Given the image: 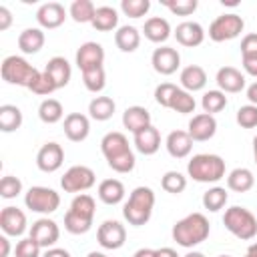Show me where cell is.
I'll list each match as a JSON object with an SVG mask.
<instances>
[{
  "label": "cell",
  "mask_w": 257,
  "mask_h": 257,
  "mask_svg": "<svg viewBox=\"0 0 257 257\" xmlns=\"http://www.w3.org/2000/svg\"><path fill=\"white\" fill-rule=\"evenodd\" d=\"M100 151L108 163V167L116 173H131L135 169V153L133 149L128 147V139L118 133V131H112V133H106L100 141Z\"/></svg>",
  "instance_id": "obj_1"
},
{
  "label": "cell",
  "mask_w": 257,
  "mask_h": 257,
  "mask_svg": "<svg viewBox=\"0 0 257 257\" xmlns=\"http://www.w3.org/2000/svg\"><path fill=\"white\" fill-rule=\"evenodd\" d=\"M209 233H211V225L203 213H191V215L179 219L171 231L177 245L187 247V249L201 245L209 237Z\"/></svg>",
  "instance_id": "obj_2"
},
{
  "label": "cell",
  "mask_w": 257,
  "mask_h": 257,
  "mask_svg": "<svg viewBox=\"0 0 257 257\" xmlns=\"http://www.w3.org/2000/svg\"><path fill=\"white\" fill-rule=\"evenodd\" d=\"M94 211H96V203L90 195H86V193L76 195L70 203V209L64 213V229L72 235L88 233L92 227Z\"/></svg>",
  "instance_id": "obj_3"
},
{
  "label": "cell",
  "mask_w": 257,
  "mask_h": 257,
  "mask_svg": "<svg viewBox=\"0 0 257 257\" xmlns=\"http://www.w3.org/2000/svg\"><path fill=\"white\" fill-rule=\"evenodd\" d=\"M153 207H155V193L151 187H137L131 191L126 203L122 205V217L128 221V225L133 227H141L145 223H149L151 215H153Z\"/></svg>",
  "instance_id": "obj_4"
},
{
  "label": "cell",
  "mask_w": 257,
  "mask_h": 257,
  "mask_svg": "<svg viewBox=\"0 0 257 257\" xmlns=\"http://www.w3.org/2000/svg\"><path fill=\"white\" fill-rule=\"evenodd\" d=\"M187 175L197 183H217L225 177V161L213 153L193 155L187 163Z\"/></svg>",
  "instance_id": "obj_5"
},
{
  "label": "cell",
  "mask_w": 257,
  "mask_h": 257,
  "mask_svg": "<svg viewBox=\"0 0 257 257\" xmlns=\"http://www.w3.org/2000/svg\"><path fill=\"white\" fill-rule=\"evenodd\" d=\"M0 74H2V80H6L8 84H16V86H24V88H30L32 82L36 80V76L40 74L38 68H34L26 58L22 56H6L0 64Z\"/></svg>",
  "instance_id": "obj_6"
},
{
  "label": "cell",
  "mask_w": 257,
  "mask_h": 257,
  "mask_svg": "<svg viewBox=\"0 0 257 257\" xmlns=\"http://www.w3.org/2000/svg\"><path fill=\"white\" fill-rule=\"evenodd\" d=\"M223 225L231 235H235L241 241H249L257 235V217L249 209L239 205H233L225 211Z\"/></svg>",
  "instance_id": "obj_7"
},
{
  "label": "cell",
  "mask_w": 257,
  "mask_h": 257,
  "mask_svg": "<svg viewBox=\"0 0 257 257\" xmlns=\"http://www.w3.org/2000/svg\"><path fill=\"white\" fill-rule=\"evenodd\" d=\"M24 205L34 211V213H42V215H50L60 207V195L50 189V187H30L24 195Z\"/></svg>",
  "instance_id": "obj_8"
},
{
  "label": "cell",
  "mask_w": 257,
  "mask_h": 257,
  "mask_svg": "<svg viewBox=\"0 0 257 257\" xmlns=\"http://www.w3.org/2000/svg\"><path fill=\"white\" fill-rule=\"evenodd\" d=\"M245 28V22L239 14L235 12H227L217 16L211 24H209V38L213 42H225V40H233L237 38Z\"/></svg>",
  "instance_id": "obj_9"
},
{
  "label": "cell",
  "mask_w": 257,
  "mask_h": 257,
  "mask_svg": "<svg viewBox=\"0 0 257 257\" xmlns=\"http://www.w3.org/2000/svg\"><path fill=\"white\" fill-rule=\"evenodd\" d=\"M96 177H94V171L86 165H74L70 167L62 179H60V187L66 191V193H82V191H88L92 185H94Z\"/></svg>",
  "instance_id": "obj_10"
},
{
  "label": "cell",
  "mask_w": 257,
  "mask_h": 257,
  "mask_svg": "<svg viewBox=\"0 0 257 257\" xmlns=\"http://www.w3.org/2000/svg\"><path fill=\"white\" fill-rule=\"evenodd\" d=\"M96 241L102 249H110V251L120 249L126 241V229L120 221H114V219L102 221L96 231Z\"/></svg>",
  "instance_id": "obj_11"
},
{
  "label": "cell",
  "mask_w": 257,
  "mask_h": 257,
  "mask_svg": "<svg viewBox=\"0 0 257 257\" xmlns=\"http://www.w3.org/2000/svg\"><path fill=\"white\" fill-rule=\"evenodd\" d=\"M62 163H64V151L54 141L44 143L40 147V151L36 153V167L42 173H54L62 167Z\"/></svg>",
  "instance_id": "obj_12"
},
{
  "label": "cell",
  "mask_w": 257,
  "mask_h": 257,
  "mask_svg": "<svg viewBox=\"0 0 257 257\" xmlns=\"http://www.w3.org/2000/svg\"><path fill=\"white\" fill-rule=\"evenodd\" d=\"M28 237H32L42 249H50V247H54V243L58 241L60 229H58L56 221H52V219H48V217H42V219H38V221L32 223Z\"/></svg>",
  "instance_id": "obj_13"
},
{
  "label": "cell",
  "mask_w": 257,
  "mask_h": 257,
  "mask_svg": "<svg viewBox=\"0 0 257 257\" xmlns=\"http://www.w3.org/2000/svg\"><path fill=\"white\" fill-rule=\"evenodd\" d=\"M151 64H153L155 72L169 76V74H175L177 68L181 66V54L171 46H159V48H155V52L151 56Z\"/></svg>",
  "instance_id": "obj_14"
},
{
  "label": "cell",
  "mask_w": 257,
  "mask_h": 257,
  "mask_svg": "<svg viewBox=\"0 0 257 257\" xmlns=\"http://www.w3.org/2000/svg\"><path fill=\"white\" fill-rule=\"evenodd\" d=\"M0 229L8 237H20L26 231V215L18 207H4L0 211Z\"/></svg>",
  "instance_id": "obj_15"
},
{
  "label": "cell",
  "mask_w": 257,
  "mask_h": 257,
  "mask_svg": "<svg viewBox=\"0 0 257 257\" xmlns=\"http://www.w3.org/2000/svg\"><path fill=\"white\" fill-rule=\"evenodd\" d=\"M187 133L191 135L193 141L205 143V141H209V139L215 137V133H217V120H215L213 114L199 112V114H195V116L189 120Z\"/></svg>",
  "instance_id": "obj_16"
},
{
  "label": "cell",
  "mask_w": 257,
  "mask_h": 257,
  "mask_svg": "<svg viewBox=\"0 0 257 257\" xmlns=\"http://www.w3.org/2000/svg\"><path fill=\"white\" fill-rule=\"evenodd\" d=\"M36 20L40 24V28L52 30L64 24L66 20V10L60 2H46L36 10Z\"/></svg>",
  "instance_id": "obj_17"
},
{
  "label": "cell",
  "mask_w": 257,
  "mask_h": 257,
  "mask_svg": "<svg viewBox=\"0 0 257 257\" xmlns=\"http://www.w3.org/2000/svg\"><path fill=\"white\" fill-rule=\"evenodd\" d=\"M102 62H104V48L98 42H84L76 50V66L80 68V72L102 66Z\"/></svg>",
  "instance_id": "obj_18"
},
{
  "label": "cell",
  "mask_w": 257,
  "mask_h": 257,
  "mask_svg": "<svg viewBox=\"0 0 257 257\" xmlns=\"http://www.w3.org/2000/svg\"><path fill=\"white\" fill-rule=\"evenodd\" d=\"M90 133V120L82 112H70L64 116V135L72 143H82Z\"/></svg>",
  "instance_id": "obj_19"
},
{
  "label": "cell",
  "mask_w": 257,
  "mask_h": 257,
  "mask_svg": "<svg viewBox=\"0 0 257 257\" xmlns=\"http://www.w3.org/2000/svg\"><path fill=\"white\" fill-rule=\"evenodd\" d=\"M175 38L181 46H187V48H195L199 44H203L205 40V30L199 22H193V20H185L181 22L177 28H175Z\"/></svg>",
  "instance_id": "obj_20"
},
{
  "label": "cell",
  "mask_w": 257,
  "mask_h": 257,
  "mask_svg": "<svg viewBox=\"0 0 257 257\" xmlns=\"http://www.w3.org/2000/svg\"><path fill=\"white\" fill-rule=\"evenodd\" d=\"M217 86L223 92H241L245 88V74L235 66H223L217 70Z\"/></svg>",
  "instance_id": "obj_21"
},
{
  "label": "cell",
  "mask_w": 257,
  "mask_h": 257,
  "mask_svg": "<svg viewBox=\"0 0 257 257\" xmlns=\"http://www.w3.org/2000/svg\"><path fill=\"white\" fill-rule=\"evenodd\" d=\"M44 72L52 78V82L56 84V88H64V86L70 82V76H72L70 62H68L64 56H52V58L46 62Z\"/></svg>",
  "instance_id": "obj_22"
},
{
  "label": "cell",
  "mask_w": 257,
  "mask_h": 257,
  "mask_svg": "<svg viewBox=\"0 0 257 257\" xmlns=\"http://www.w3.org/2000/svg\"><path fill=\"white\" fill-rule=\"evenodd\" d=\"M165 147H167V151L173 159H185V157L191 155L193 139L187 131H173V133H169V137L165 141Z\"/></svg>",
  "instance_id": "obj_23"
},
{
  "label": "cell",
  "mask_w": 257,
  "mask_h": 257,
  "mask_svg": "<svg viewBox=\"0 0 257 257\" xmlns=\"http://www.w3.org/2000/svg\"><path fill=\"white\" fill-rule=\"evenodd\" d=\"M179 80H181V86L183 90L187 92H197V90H203L205 84H207V72L203 66L199 64H189L181 70L179 74Z\"/></svg>",
  "instance_id": "obj_24"
},
{
  "label": "cell",
  "mask_w": 257,
  "mask_h": 257,
  "mask_svg": "<svg viewBox=\"0 0 257 257\" xmlns=\"http://www.w3.org/2000/svg\"><path fill=\"white\" fill-rule=\"evenodd\" d=\"M122 124H124V128H126L128 133L137 135L139 131H143V128H147V126L153 124V122H151V112H149L145 106H139V104L128 106V108L122 112Z\"/></svg>",
  "instance_id": "obj_25"
},
{
  "label": "cell",
  "mask_w": 257,
  "mask_h": 257,
  "mask_svg": "<svg viewBox=\"0 0 257 257\" xmlns=\"http://www.w3.org/2000/svg\"><path fill=\"white\" fill-rule=\"evenodd\" d=\"M135 149L141 155H155L161 149V133L157 126H147L135 135Z\"/></svg>",
  "instance_id": "obj_26"
},
{
  "label": "cell",
  "mask_w": 257,
  "mask_h": 257,
  "mask_svg": "<svg viewBox=\"0 0 257 257\" xmlns=\"http://www.w3.org/2000/svg\"><path fill=\"white\" fill-rule=\"evenodd\" d=\"M145 38L155 42V44H161V42H167L169 36H171V24L167 18H161V16H151L147 22H145Z\"/></svg>",
  "instance_id": "obj_27"
},
{
  "label": "cell",
  "mask_w": 257,
  "mask_h": 257,
  "mask_svg": "<svg viewBox=\"0 0 257 257\" xmlns=\"http://www.w3.org/2000/svg\"><path fill=\"white\" fill-rule=\"evenodd\" d=\"M46 36L42 32V28H24L18 34V48L24 54H36L40 52V48L44 46Z\"/></svg>",
  "instance_id": "obj_28"
},
{
  "label": "cell",
  "mask_w": 257,
  "mask_h": 257,
  "mask_svg": "<svg viewBox=\"0 0 257 257\" xmlns=\"http://www.w3.org/2000/svg\"><path fill=\"white\" fill-rule=\"evenodd\" d=\"M98 199L104 205H118L124 199V185L118 179H104L98 185Z\"/></svg>",
  "instance_id": "obj_29"
},
{
  "label": "cell",
  "mask_w": 257,
  "mask_h": 257,
  "mask_svg": "<svg viewBox=\"0 0 257 257\" xmlns=\"http://www.w3.org/2000/svg\"><path fill=\"white\" fill-rule=\"evenodd\" d=\"M114 44L120 52H135L141 44V32L135 26L124 24L114 32Z\"/></svg>",
  "instance_id": "obj_30"
},
{
  "label": "cell",
  "mask_w": 257,
  "mask_h": 257,
  "mask_svg": "<svg viewBox=\"0 0 257 257\" xmlns=\"http://www.w3.org/2000/svg\"><path fill=\"white\" fill-rule=\"evenodd\" d=\"M253 185H255V177L245 167H237L227 175V187L235 193H247L253 189Z\"/></svg>",
  "instance_id": "obj_31"
},
{
  "label": "cell",
  "mask_w": 257,
  "mask_h": 257,
  "mask_svg": "<svg viewBox=\"0 0 257 257\" xmlns=\"http://www.w3.org/2000/svg\"><path fill=\"white\" fill-rule=\"evenodd\" d=\"M90 24L98 32H110L118 26V12L112 6H98Z\"/></svg>",
  "instance_id": "obj_32"
},
{
  "label": "cell",
  "mask_w": 257,
  "mask_h": 257,
  "mask_svg": "<svg viewBox=\"0 0 257 257\" xmlns=\"http://www.w3.org/2000/svg\"><path fill=\"white\" fill-rule=\"evenodd\" d=\"M116 110V104L110 96H94L88 102V114L94 120H108Z\"/></svg>",
  "instance_id": "obj_33"
},
{
  "label": "cell",
  "mask_w": 257,
  "mask_h": 257,
  "mask_svg": "<svg viewBox=\"0 0 257 257\" xmlns=\"http://www.w3.org/2000/svg\"><path fill=\"white\" fill-rule=\"evenodd\" d=\"M22 110L16 104H2L0 106V131L2 133H14L22 126Z\"/></svg>",
  "instance_id": "obj_34"
},
{
  "label": "cell",
  "mask_w": 257,
  "mask_h": 257,
  "mask_svg": "<svg viewBox=\"0 0 257 257\" xmlns=\"http://www.w3.org/2000/svg\"><path fill=\"white\" fill-rule=\"evenodd\" d=\"M38 116L46 124H54V122L62 120V116H64L62 102L56 100V98H44L40 102V106H38Z\"/></svg>",
  "instance_id": "obj_35"
},
{
  "label": "cell",
  "mask_w": 257,
  "mask_h": 257,
  "mask_svg": "<svg viewBox=\"0 0 257 257\" xmlns=\"http://www.w3.org/2000/svg\"><path fill=\"white\" fill-rule=\"evenodd\" d=\"M94 12H96V6L90 0H74L68 8V14L78 24H90L94 18Z\"/></svg>",
  "instance_id": "obj_36"
},
{
  "label": "cell",
  "mask_w": 257,
  "mask_h": 257,
  "mask_svg": "<svg viewBox=\"0 0 257 257\" xmlns=\"http://www.w3.org/2000/svg\"><path fill=\"white\" fill-rule=\"evenodd\" d=\"M227 199H229V195H227L225 187H211L209 191L203 193V207L207 211L215 213V211H221L227 205Z\"/></svg>",
  "instance_id": "obj_37"
},
{
  "label": "cell",
  "mask_w": 257,
  "mask_h": 257,
  "mask_svg": "<svg viewBox=\"0 0 257 257\" xmlns=\"http://www.w3.org/2000/svg\"><path fill=\"white\" fill-rule=\"evenodd\" d=\"M201 106H203V112L207 114L221 112L227 106V96L223 90H207L201 98Z\"/></svg>",
  "instance_id": "obj_38"
},
{
  "label": "cell",
  "mask_w": 257,
  "mask_h": 257,
  "mask_svg": "<svg viewBox=\"0 0 257 257\" xmlns=\"http://www.w3.org/2000/svg\"><path fill=\"white\" fill-rule=\"evenodd\" d=\"M195 106H197V102H195L193 94L187 92V90H183V88H177V92L173 94L171 104H169V108L175 110V112H179V114H189V112L195 110Z\"/></svg>",
  "instance_id": "obj_39"
},
{
  "label": "cell",
  "mask_w": 257,
  "mask_h": 257,
  "mask_svg": "<svg viewBox=\"0 0 257 257\" xmlns=\"http://www.w3.org/2000/svg\"><path fill=\"white\" fill-rule=\"evenodd\" d=\"M82 82L86 86V90L90 92H100L106 86V74H104V66H96L90 70H82Z\"/></svg>",
  "instance_id": "obj_40"
},
{
  "label": "cell",
  "mask_w": 257,
  "mask_h": 257,
  "mask_svg": "<svg viewBox=\"0 0 257 257\" xmlns=\"http://www.w3.org/2000/svg\"><path fill=\"white\" fill-rule=\"evenodd\" d=\"M161 187H163V191H167L171 195H179L187 189V177L179 171H167L161 179Z\"/></svg>",
  "instance_id": "obj_41"
},
{
  "label": "cell",
  "mask_w": 257,
  "mask_h": 257,
  "mask_svg": "<svg viewBox=\"0 0 257 257\" xmlns=\"http://www.w3.org/2000/svg\"><path fill=\"white\" fill-rule=\"evenodd\" d=\"M120 10L128 18H141L151 10V2L149 0H122Z\"/></svg>",
  "instance_id": "obj_42"
},
{
  "label": "cell",
  "mask_w": 257,
  "mask_h": 257,
  "mask_svg": "<svg viewBox=\"0 0 257 257\" xmlns=\"http://www.w3.org/2000/svg\"><path fill=\"white\" fill-rule=\"evenodd\" d=\"M22 193V181L14 175H4L0 181V197L2 199H14Z\"/></svg>",
  "instance_id": "obj_43"
},
{
  "label": "cell",
  "mask_w": 257,
  "mask_h": 257,
  "mask_svg": "<svg viewBox=\"0 0 257 257\" xmlns=\"http://www.w3.org/2000/svg\"><path fill=\"white\" fill-rule=\"evenodd\" d=\"M161 4L177 16H191L197 10V0H163Z\"/></svg>",
  "instance_id": "obj_44"
},
{
  "label": "cell",
  "mask_w": 257,
  "mask_h": 257,
  "mask_svg": "<svg viewBox=\"0 0 257 257\" xmlns=\"http://www.w3.org/2000/svg\"><path fill=\"white\" fill-rule=\"evenodd\" d=\"M237 124L243 128H255L257 126V106L255 104H243L237 110Z\"/></svg>",
  "instance_id": "obj_45"
},
{
  "label": "cell",
  "mask_w": 257,
  "mask_h": 257,
  "mask_svg": "<svg viewBox=\"0 0 257 257\" xmlns=\"http://www.w3.org/2000/svg\"><path fill=\"white\" fill-rule=\"evenodd\" d=\"M28 90H32L34 94H40V96H48V94H52V92L58 90V88H56V84L52 82V78L42 70V72L36 76V80L32 82V86H30Z\"/></svg>",
  "instance_id": "obj_46"
},
{
  "label": "cell",
  "mask_w": 257,
  "mask_h": 257,
  "mask_svg": "<svg viewBox=\"0 0 257 257\" xmlns=\"http://www.w3.org/2000/svg\"><path fill=\"white\" fill-rule=\"evenodd\" d=\"M40 245L32 239V237H24L16 243V249H14V255L16 257H42L40 255Z\"/></svg>",
  "instance_id": "obj_47"
},
{
  "label": "cell",
  "mask_w": 257,
  "mask_h": 257,
  "mask_svg": "<svg viewBox=\"0 0 257 257\" xmlns=\"http://www.w3.org/2000/svg\"><path fill=\"white\" fill-rule=\"evenodd\" d=\"M177 84H173V82H161L157 88H155V100H157V104H161L163 108H169V104H171V98H173V94L177 92Z\"/></svg>",
  "instance_id": "obj_48"
},
{
  "label": "cell",
  "mask_w": 257,
  "mask_h": 257,
  "mask_svg": "<svg viewBox=\"0 0 257 257\" xmlns=\"http://www.w3.org/2000/svg\"><path fill=\"white\" fill-rule=\"evenodd\" d=\"M241 56H257V34H245L241 40Z\"/></svg>",
  "instance_id": "obj_49"
},
{
  "label": "cell",
  "mask_w": 257,
  "mask_h": 257,
  "mask_svg": "<svg viewBox=\"0 0 257 257\" xmlns=\"http://www.w3.org/2000/svg\"><path fill=\"white\" fill-rule=\"evenodd\" d=\"M241 64L247 74L257 76V56H241Z\"/></svg>",
  "instance_id": "obj_50"
},
{
  "label": "cell",
  "mask_w": 257,
  "mask_h": 257,
  "mask_svg": "<svg viewBox=\"0 0 257 257\" xmlns=\"http://www.w3.org/2000/svg\"><path fill=\"white\" fill-rule=\"evenodd\" d=\"M12 24V14L6 6H0V30H8Z\"/></svg>",
  "instance_id": "obj_51"
},
{
  "label": "cell",
  "mask_w": 257,
  "mask_h": 257,
  "mask_svg": "<svg viewBox=\"0 0 257 257\" xmlns=\"http://www.w3.org/2000/svg\"><path fill=\"white\" fill-rule=\"evenodd\" d=\"M42 257H70V253L66 249H60V247H50L42 253Z\"/></svg>",
  "instance_id": "obj_52"
},
{
  "label": "cell",
  "mask_w": 257,
  "mask_h": 257,
  "mask_svg": "<svg viewBox=\"0 0 257 257\" xmlns=\"http://www.w3.org/2000/svg\"><path fill=\"white\" fill-rule=\"evenodd\" d=\"M10 253V241H8V235H2L0 237V257H8Z\"/></svg>",
  "instance_id": "obj_53"
},
{
  "label": "cell",
  "mask_w": 257,
  "mask_h": 257,
  "mask_svg": "<svg viewBox=\"0 0 257 257\" xmlns=\"http://www.w3.org/2000/svg\"><path fill=\"white\" fill-rule=\"evenodd\" d=\"M247 98H249V104H255L257 106V80L253 84H249L247 88Z\"/></svg>",
  "instance_id": "obj_54"
},
{
  "label": "cell",
  "mask_w": 257,
  "mask_h": 257,
  "mask_svg": "<svg viewBox=\"0 0 257 257\" xmlns=\"http://www.w3.org/2000/svg\"><path fill=\"white\" fill-rule=\"evenodd\" d=\"M157 257H179V255L173 247H161V249H157Z\"/></svg>",
  "instance_id": "obj_55"
},
{
  "label": "cell",
  "mask_w": 257,
  "mask_h": 257,
  "mask_svg": "<svg viewBox=\"0 0 257 257\" xmlns=\"http://www.w3.org/2000/svg\"><path fill=\"white\" fill-rule=\"evenodd\" d=\"M133 257H157V249H149V247H143L139 251H135Z\"/></svg>",
  "instance_id": "obj_56"
},
{
  "label": "cell",
  "mask_w": 257,
  "mask_h": 257,
  "mask_svg": "<svg viewBox=\"0 0 257 257\" xmlns=\"http://www.w3.org/2000/svg\"><path fill=\"white\" fill-rule=\"evenodd\" d=\"M243 257H257V243H253V245H249Z\"/></svg>",
  "instance_id": "obj_57"
},
{
  "label": "cell",
  "mask_w": 257,
  "mask_h": 257,
  "mask_svg": "<svg viewBox=\"0 0 257 257\" xmlns=\"http://www.w3.org/2000/svg\"><path fill=\"white\" fill-rule=\"evenodd\" d=\"M183 257H205L201 251H189L187 255H183Z\"/></svg>",
  "instance_id": "obj_58"
},
{
  "label": "cell",
  "mask_w": 257,
  "mask_h": 257,
  "mask_svg": "<svg viewBox=\"0 0 257 257\" xmlns=\"http://www.w3.org/2000/svg\"><path fill=\"white\" fill-rule=\"evenodd\" d=\"M86 257H108V255H104V253H100V251H90Z\"/></svg>",
  "instance_id": "obj_59"
},
{
  "label": "cell",
  "mask_w": 257,
  "mask_h": 257,
  "mask_svg": "<svg viewBox=\"0 0 257 257\" xmlns=\"http://www.w3.org/2000/svg\"><path fill=\"white\" fill-rule=\"evenodd\" d=\"M253 155H255V163H257V135L253 139Z\"/></svg>",
  "instance_id": "obj_60"
},
{
  "label": "cell",
  "mask_w": 257,
  "mask_h": 257,
  "mask_svg": "<svg viewBox=\"0 0 257 257\" xmlns=\"http://www.w3.org/2000/svg\"><path fill=\"white\" fill-rule=\"evenodd\" d=\"M217 257H233V255H217Z\"/></svg>",
  "instance_id": "obj_61"
}]
</instances>
